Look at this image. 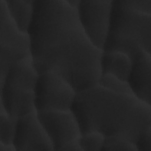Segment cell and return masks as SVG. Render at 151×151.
Masks as SVG:
<instances>
[{"mask_svg": "<svg viewBox=\"0 0 151 151\" xmlns=\"http://www.w3.org/2000/svg\"><path fill=\"white\" fill-rule=\"evenodd\" d=\"M34 92L37 112L71 110L77 93L68 81L52 71L39 74Z\"/></svg>", "mask_w": 151, "mask_h": 151, "instance_id": "obj_4", "label": "cell"}, {"mask_svg": "<svg viewBox=\"0 0 151 151\" xmlns=\"http://www.w3.org/2000/svg\"><path fill=\"white\" fill-rule=\"evenodd\" d=\"M71 110L81 134L97 132L105 137L121 136L136 144L151 127V105L132 92L113 91L98 83L77 91Z\"/></svg>", "mask_w": 151, "mask_h": 151, "instance_id": "obj_2", "label": "cell"}, {"mask_svg": "<svg viewBox=\"0 0 151 151\" xmlns=\"http://www.w3.org/2000/svg\"><path fill=\"white\" fill-rule=\"evenodd\" d=\"M12 144L16 151L53 150L52 143L38 119L37 111L17 120Z\"/></svg>", "mask_w": 151, "mask_h": 151, "instance_id": "obj_8", "label": "cell"}, {"mask_svg": "<svg viewBox=\"0 0 151 151\" xmlns=\"http://www.w3.org/2000/svg\"><path fill=\"white\" fill-rule=\"evenodd\" d=\"M0 81L17 60L30 55L27 32L21 31L10 17L4 0L0 1Z\"/></svg>", "mask_w": 151, "mask_h": 151, "instance_id": "obj_5", "label": "cell"}, {"mask_svg": "<svg viewBox=\"0 0 151 151\" xmlns=\"http://www.w3.org/2000/svg\"><path fill=\"white\" fill-rule=\"evenodd\" d=\"M101 150H132L138 151L133 142L121 136H106Z\"/></svg>", "mask_w": 151, "mask_h": 151, "instance_id": "obj_15", "label": "cell"}, {"mask_svg": "<svg viewBox=\"0 0 151 151\" xmlns=\"http://www.w3.org/2000/svg\"><path fill=\"white\" fill-rule=\"evenodd\" d=\"M17 120L9 116L4 109H0V142L12 144Z\"/></svg>", "mask_w": 151, "mask_h": 151, "instance_id": "obj_14", "label": "cell"}, {"mask_svg": "<svg viewBox=\"0 0 151 151\" xmlns=\"http://www.w3.org/2000/svg\"><path fill=\"white\" fill-rule=\"evenodd\" d=\"M39 73L35 67L31 55L23 57L9 68L5 78L0 81V86H9L34 91Z\"/></svg>", "mask_w": 151, "mask_h": 151, "instance_id": "obj_11", "label": "cell"}, {"mask_svg": "<svg viewBox=\"0 0 151 151\" xmlns=\"http://www.w3.org/2000/svg\"><path fill=\"white\" fill-rule=\"evenodd\" d=\"M8 12L18 28L27 32L34 13V0H4Z\"/></svg>", "mask_w": 151, "mask_h": 151, "instance_id": "obj_13", "label": "cell"}, {"mask_svg": "<svg viewBox=\"0 0 151 151\" xmlns=\"http://www.w3.org/2000/svg\"><path fill=\"white\" fill-rule=\"evenodd\" d=\"M27 33L30 55L40 73L52 71L80 91L101 76V50L86 34L77 8L67 0H34Z\"/></svg>", "mask_w": 151, "mask_h": 151, "instance_id": "obj_1", "label": "cell"}, {"mask_svg": "<svg viewBox=\"0 0 151 151\" xmlns=\"http://www.w3.org/2000/svg\"><path fill=\"white\" fill-rule=\"evenodd\" d=\"M0 151H16L13 144H4L0 142Z\"/></svg>", "mask_w": 151, "mask_h": 151, "instance_id": "obj_19", "label": "cell"}, {"mask_svg": "<svg viewBox=\"0 0 151 151\" xmlns=\"http://www.w3.org/2000/svg\"><path fill=\"white\" fill-rule=\"evenodd\" d=\"M105 136L97 132L81 134L78 142L82 150H101Z\"/></svg>", "mask_w": 151, "mask_h": 151, "instance_id": "obj_16", "label": "cell"}, {"mask_svg": "<svg viewBox=\"0 0 151 151\" xmlns=\"http://www.w3.org/2000/svg\"><path fill=\"white\" fill-rule=\"evenodd\" d=\"M97 83L113 91L123 93H132L127 82L122 81L109 74H101Z\"/></svg>", "mask_w": 151, "mask_h": 151, "instance_id": "obj_17", "label": "cell"}, {"mask_svg": "<svg viewBox=\"0 0 151 151\" xmlns=\"http://www.w3.org/2000/svg\"><path fill=\"white\" fill-rule=\"evenodd\" d=\"M1 107L14 119L37 111L34 91L9 86H1Z\"/></svg>", "mask_w": 151, "mask_h": 151, "instance_id": "obj_10", "label": "cell"}, {"mask_svg": "<svg viewBox=\"0 0 151 151\" xmlns=\"http://www.w3.org/2000/svg\"><path fill=\"white\" fill-rule=\"evenodd\" d=\"M76 8L80 22L88 38L103 50L110 27L112 1L79 0Z\"/></svg>", "mask_w": 151, "mask_h": 151, "instance_id": "obj_6", "label": "cell"}, {"mask_svg": "<svg viewBox=\"0 0 151 151\" xmlns=\"http://www.w3.org/2000/svg\"><path fill=\"white\" fill-rule=\"evenodd\" d=\"M136 145L138 151H151V127L139 136Z\"/></svg>", "mask_w": 151, "mask_h": 151, "instance_id": "obj_18", "label": "cell"}, {"mask_svg": "<svg viewBox=\"0 0 151 151\" xmlns=\"http://www.w3.org/2000/svg\"><path fill=\"white\" fill-rule=\"evenodd\" d=\"M151 14L133 9L124 0H112L109 32L103 50L118 51L129 57L139 51L151 54Z\"/></svg>", "mask_w": 151, "mask_h": 151, "instance_id": "obj_3", "label": "cell"}, {"mask_svg": "<svg viewBox=\"0 0 151 151\" xmlns=\"http://www.w3.org/2000/svg\"><path fill=\"white\" fill-rule=\"evenodd\" d=\"M100 64L101 74H109L127 82L132 67L129 55L118 51L103 50Z\"/></svg>", "mask_w": 151, "mask_h": 151, "instance_id": "obj_12", "label": "cell"}, {"mask_svg": "<svg viewBox=\"0 0 151 151\" xmlns=\"http://www.w3.org/2000/svg\"><path fill=\"white\" fill-rule=\"evenodd\" d=\"M37 114L52 143L53 150H61L65 145L78 140L81 132L71 110L39 111Z\"/></svg>", "mask_w": 151, "mask_h": 151, "instance_id": "obj_7", "label": "cell"}, {"mask_svg": "<svg viewBox=\"0 0 151 151\" xmlns=\"http://www.w3.org/2000/svg\"><path fill=\"white\" fill-rule=\"evenodd\" d=\"M127 82L137 98L151 105V54L140 51L132 58Z\"/></svg>", "mask_w": 151, "mask_h": 151, "instance_id": "obj_9", "label": "cell"}]
</instances>
